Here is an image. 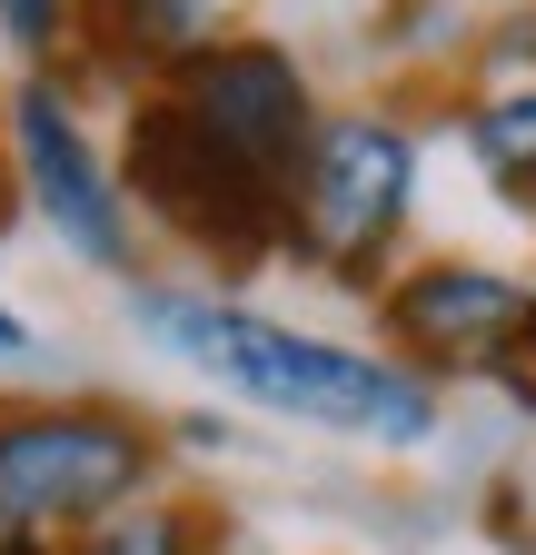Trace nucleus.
<instances>
[{"label": "nucleus", "mask_w": 536, "mask_h": 555, "mask_svg": "<svg viewBox=\"0 0 536 555\" xmlns=\"http://www.w3.org/2000/svg\"><path fill=\"white\" fill-rule=\"evenodd\" d=\"M21 358H30V327H21L11 308H0V367H21Z\"/></svg>", "instance_id": "obj_13"}, {"label": "nucleus", "mask_w": 536, "mask_h": 555, "mask_svg": "<svg viewBox=\"0 0 536 555\" xmlns=\"http://www.w3.org/2000/svg\"><path fill=\"white\" fill-rule=\"evenodd\" d=\"M129 327L159 337L169 358H189L199 377H219L229 397L268 406V416H308L328 437H368V447H427L437 437V387L397 358H358L328 347L289 318H258L199 288H129Z\"/></svg>", "instance_id": "obj_1"}, {"label": "nucleus", "mask_w": 536, "mask_h": 555, "mask_svg": "<svg viewBox=\"0 0 536 555\" xmlns=\"http://www.w3.org/2000/svg\"><path fill=\"white\" fill-rule=\"evenodd\" d=\"M219 11H229V0H71V21L100 40V60L159 69V80L219 40Z\"/></svg>", "instance_id": "obj_8"}, {"label": "nucleus", "mask_w": 536, "mask_h": 555, "mask_svg": "<svg viewBox=\"0 0 536 555\" xmlns=\"http://www.w3.org/2000/svg\"><path fill=\"white\" fill-rule=\"evenodd\" d=\"M387 337L418 358V377L427 367H507L516 347H536V288L507 268L437 258L387 288Z\"/></svg>", "instance_id": "obj_7"}, {"label": "nucleus", "mask_w": 536, "mask_h": 555, "mask_svg": "<svg viewBox=\"0 0 536 555\" xmlns=\"http://www.w3.org/2000/svg\"><path fill=\"white\" fill-rule=\"evenodd\" d=\"M497 60H536V21H526V30H507V50H497Z\"/></svg>", "instance_id": "obj_14"}, {"label": "nucleus", "mask_w": 536, "mask_h": 555, "mask_svg": "<svg viewBox=\"0 0 536 555\" xmlns=\"http://www.w3.org/2000/svg\"><path fill=\"white\" fill-rule=\"evenodd\" d=\"M119 189L140 198L169 238L209 248V258H268V248H289V189H268V179H248L229 150H209V139L179 119L169 90L129 109Z\"/></svg>", "instance_id": "obj_4"}, {"label": "nucleus", "mask_w": 536, "mask_h": 555, "mask_svg": "<svg viewBox=\"0 0 536 555\" xmlns=\"http://www.w3.org/2000/svg\"><path fill=\"white\" fill-rule=\"evenodd\" d=\"M0 40H11L30 69H50L60 40H71V0H0Z\"/></svg>", "instance_id": "obj_11"}, {"label": "nucleus", "mask_w": 536, "mask_h": 555, "mask_svg": "<svg viewBox=\"0 0 536 555\" xmlns=\"http://www.w3.org/2000/svg\"><path fill=\"white\" fill-rule=\"evenodd\" d=\"M179 119L209 139V150H229L248 179L268 189H289L298 159H308V139H318V100H308V69L279 50V40H209L199 60H179L169 80Z\"/></svg>", "instance_id": "obj_6"}, {"label": "nucleus", "mask_w": 536, "mask_h": 555, "mask_svg": "<svg viewBox=\"0 0 536 555\" xmlns=\"http://www.w3.org/2000/svg\"><path fill=\"white\" fill-rule=\"evenodd\" d=\"M60 555H209V516L199 506H119V516H100L90 535H71Z\"/></svg>", "instance_id": "obj_10"}, {"label": "nucleus", "mask_w": 536, "mask_h": 555, "mask_svg": "<svg viewBox=\"0 0 536 555\" xmlns=\"http://www.w3.org/2000/svg\"><path fill=\"white\" fill-rule=\"evenodd\" d=\"M11 169H21V198L50 219V238L129 278V258H140V229H129V189L119 169L100 159V139L80 129V100L50 80V69H30V80L11 90Z\"/></svg>", "instance_id": "obj_5"}, {"label": "nucleus", "mask_w": 536, "mask_h": 555, "mask_svg": "<svg viewBox=\"0 0 536 555\" xmlns=\"http://www.w3.org/2000/svg\"><path fill=\"white\" fill-rule=\"evenodd\" d=\"M467 150H477V169L507 198L536 208V80H516V90H497V100L467 109Z\"/></svg>", "instance_id": "obj_9"}, {"label": "nucleus", "mask_w": 536, "mask_h": 555, "mask_svg": "<svg viewBox=\"0 0 536 555\" xmlns=\"http://www.w3.org/2000/svg\"><path fill=\"white\" fill-rule=\"evenodd\" d=\"M0 555H50V545H40V535H30V526H21L11 506H0Z\"/></svg>", "instance_id": "obj_12"}, {"label": "nucleus", "mask_w": 536, "mask_h": 555, "mask_svg": "<svg viewBox=\"0 0 536 555\" xmlns=\"http://www.w3.org/2000/svg\"><path fill=\"white\" fill-rule=\"evenodd\" d=\"M408 198H418V139L408 119L387 109H339L318 119L308 159L289 179V248L339 268V278H378V258L408 229Z\"/></svg>", "instance_id": "obj_3"}, {"label": "nucleus", "mask_w": 536, "mask_h": 555, "mask_svg": "<svg viewBox=\"0 0 536 555\" xmlns=\"http://www.w3.org/2000/svg\"><path fill=\"white\" fill-rule=\"evenodd\" d=\"M150 476H159V437L129 406H0V506L40 545L140 506Z\"/></svg>", "instance_id": "obj_2"}]
</instances>
